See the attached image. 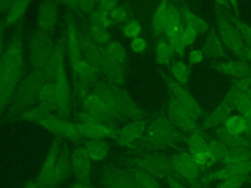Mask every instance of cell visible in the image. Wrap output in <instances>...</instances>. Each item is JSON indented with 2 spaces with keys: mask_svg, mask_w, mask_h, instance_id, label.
<instances>
[{
  "mask_svg": "<svg viewBox=\"0 0 251 188\" xmlns=\"http://www.w3.org/2000/svg\"><path fill=\"white\" fill-rule=\"evenodd\" d=\"M22 65V44L19 41H14L0 59V111L6 105L16 87Z\"/></svg>",
  "mask_w": 251,
  "mask_h": 188,
  "instance_id": "obj_1",
  "label": "cell"
},
{
  "mask_svg": "<svg viewBox=\"0 0 251 188\" xmlns=\"http://www.w3.org/2000/svg\"><path fill=\"white\" fill-rule=\"evenodd\" d=\"M47 70L57 89L58 102L56 110L61 116H65L70 112L71 92L65 69V50L62 45H58L53 49Z\"/></svg>",
  "mask_w": 251,
  "mask_h": 188,
  "instance_id": "obj_2",
  "label": "cell"
},
{
  "mask_svg": "<svg viewBox=\"0 0 251 188\" xmlns=\"http://www.w3.org/2000/svg\"><path fill=\"white\" fill-rule=\"evenodd\" d=\"M23 117L26 119L39 123L41 126L47 128L53 133L68 138L71 140H79L82 137L79 135L75 123H73L65 118L46 113L40 108H33L23 114Z\"/></svg>",
  "mask_w": 251,
  "mask_h": 188,
  "instance_id": "obj_3",
  "label": "cell"
},
{
  "mask_svg": "<svg viewBox=\"0 0 251 188\" xmlns=\"http://www.w3.org/2000/svg\"><path fill=\"white\" fill-rule=\"evenodd\" d=\"M68 55L75 75L85 84H93L96 82L97 71L93 70L83 59L80 46L79 34L74 23L68 25Z\"/></svg>",
  "mask_w": 251,
  "mask_h": 188,
  "instance_id": "obj_4",
  "label": "cell"
},
{
  "mask_svg": "<svg viewBox=\"0 0 251 188\" xmlns=\"http://www.w3.org/2000/svg\"><path fill=\"white\" fill-rule=\"evenodd\" d=\"M68 169V162L60 155L59 148L52 147L38 176V186L45 188L60 182L67 176Z\"/></svg>",
  "mask_w": 251,
  "mask_h": 188,
  "instance_id": "obj_5",
  "label": "cell"
},
{
  "mask_svg": "<svg viewBox=\"0 0 251 188\" xmlns=\"http://www.w3.org/2000/svg\"><path fill=\"white\" fill-rule=\"evenodd\" d=\"M94 93L103 98L118 114L122 113L131 118L138 116V109L136 105L124 89L114 85L106 86L104 84L97 83Z\"/></svg>",
  "mask_w": 251,
  "mask_h": 188,
  "instance_id": "obj_6",
  "label": "cell"
},
{
  "mask_svg": "<svg viewBox=\"0 0 251 188\" xmlns=\"http://www.w3.org/2000/svg\"><path fill=\"white\" fill-rule=\"evenodd\" d=\"M84 116L80 118V122L101 123L108 122L115 118L118 113L99 95L88 94L83 99Z\"/></svg>",
  "mask_w": 251,
  "mask_h": 188,
  "instance_id": "obj_7",
  "label": "cell"
},
{
  "mask_svg": "<svg viewBox=\"0 0 251 188\" xmlns=\"http://www.w3.org/2000/svg\"><path fill=\"white\" fill-rule=\"evenodd\" d=\"M29 51L34 69H46L50 62L53 49L45 32L40 31L32 38Z\"/></svg>",
  "mask_w": 251,
  "mask_h": 188,
  "instance_id": "obj_8",
  "label": "cell"
},
{
  "mask_svg": "<svg viewBox=\"0 0 251 188\" xmlns=\"http://www.w3.org/2000/svg\"><path fill=\"white\" fill-rule=\"evenodd\" d=\"M50 78L46 69H34L33 72L28 76L21 93V100L25 104H29L36 96H38L42 86L48 82Z\"/></svg>",
  "mask_w": 251,
  "mask_h": 188,
  "instance_id": "obj_9",
  "label": "cell"
},
{
  "mask_svg": "<svg viewBox=\"0 0 251 188\" xmlns=\"http://www.w3.org/2000/svg\"><path fill=\"white\" fill-rule=\"evenodd\" d=\"M79 46L84 61L97 72L101 70L103 49L90 36L79 35Z\"/></svg>",
  "mask_w": 251,
  "mask_h": 188,
  "instance_id": "obj_10",
  "label": "cell"
},
{
  "mask_svg": "<svg viewBox=\"0 0 251 188\" xmlns=\"http://www.w3.org/2000/svg\"><path fill=\"white\" fill-rule=\"evenodd\" d=\"M79 135L89 140H104L109 137H116L119 131L106 124L90 123V122H78L75 123Z\"/></svg>",
  "mask_w": 251,
  "mask_h": 188,
  "instance_id": "obj_11",
  "label": "cell"
},
{
  "mask_svg": "<svg viewBox=\"0 0 251 188\" xmlns=\"http://www.w3.org/2000/svg\"><path fill=\"white\" fill-rule=\"evenodd\" d=\"M90 161L91 159L88 157L83 147L75 150L71 159V166L78 178L85 179L89 175L91 169Z\"/></svg>",
  "mask_w": 251,
  "mask_h": 188,
  "instance_id": "obj_12",
  "label": "cell"
},
{
  "mask_svg": "<svg viewBox=\"0 0 251 188\" xmlns=\"http://www.w3.org/2000/svg\"><path fill=\"white\" fill-rule=\"evenodd\" d=\"M37 97L39 100L38 108H40L44 112L51 114L53 110L57 109V89L53 81L46 82L40 89Z\"/></svg>",
  "mask_w": 251,
  "mask_h": 188,
  "instance_id": "obj_13",
  "label": "cell"
},
{
  "mask_svg": "<svg viewBox=\"0 0 251 188\" xmlns=\"http://www.w3.org/2000/svg\"><path fill=\"white\" fill-rule=\"evenodd\" d=\"M105 182L110 188H139L133 176L121 169L109 171L105 176Z\"/></svg>",
  "mask_w": 251,
  "mask_h": 188,
  "instance_id": "obj_14",
  "label": "cell"
},
{
  "mask_svg": "<svg viewBox=\"0 0 251 188\" xmlns=\"http://www.w3.org/2000/svg\"><path fill=\"white\" fill-rule=\"evenodd\" d=\"M57 17V7L53 2L41 4L38 13V24L40 31L46 32L54 24Z\"/></svg>",
  "mask_w": 251,
  "mask_h": 188,
  "instance_id": "obj_15",
  "label": "cell"
},
{
  "mask_svg": "<svg viewBox=\"0 0 251 188\" xmlns=\"http://www.w3.org/2000/svg\"><path fill=\"white\" fill-rule=\"evenodd\" d=\"M142 125L139 121H133L126 125L122 130L119 131L117 140L122 145H130L133 143L141 134Z\"/></svg>",
  "mask_w": 251,
  "mask_h": 188,
  "instance_id": "obj_16",
  "label": "cell"
},
{
  "mask_svg": "<svg viewBox=\"0 0 251 188\" xmlns=\"http://www.w3.org/2000/svg\"><path fill=\"white\" fill-rule=\"evenodd\" d=\"M86 154L91 160H103L109 153V144L104 140H89L83 146Z\"/></svg>",
  "mask_w": 251,
  "mask_h": 188,
  "instance_id": "obj_17",
  "label": "cell"
},
{
  "mask_svg": "<svg viewBox=\"0 0 251 188\" xmlns=\"http://www.w3.org/2000/svg\"><path fill=\"white\" fill-rule=\"evenodd\" d=\"M177 168L182 175L188 179H193L197 174V164L193 157L183 155L179 158L177 163Z\"/></svg>",
  "mask_w": 251,
  "mask_h": 188,
  "instance_id": "obj_18",
  "label": "cell"
},
{
  "mask_svg": "<svg viewBox=\"0 0 251 188\" xmlns=\"http://www.w3.org/2000/svg\"><path fill=\"white\" fill-rule=\"evenodd\" d=\"M103 53L121 65L126 66V53L124 46L119 42H109L103 49Z\"/></svg>",
  "mask_w": 251,
  "mask_h": 188,
  "instance_id": "obj_19",
  "label": "cell"
},
{
  "mask_svg": "<svg viewBox=\"0 0 251 188\" xmlns=\"http://www.w3.org/2000/svg\"><path fill=\"white\" fill-rule=\"evenodd\" d=\"M27 7H28V2L26 1L14 2L9 9V12L7 15V23L12 24L15 22H17L25 12Z\"/></svg>",
  "mask_w": 251,
  "mask_h": 188,
  "instance_id": "obj_20",
  "label": "cell"
},
{
  "mask_svg": "<svg viewBox=\"0 0 251 188\" xmlns=\"http://www.w3.org/2000/svg\"><path fill=\"white\" fill-rule=\"evenodd\" d=\"M90 37L97 43V44H108V41L110 39V34L107 31V29L103 26H100L96 24L91 23V26L89 28Z\"/></svg>",
  "mask_w": 251,
  "mask_h": 188,
  "instance_id": "obj_21",
  "label": "cell"
},
{
  "mask_svg": "<svg viewBox=\"0 0 251 188\" xmlns=\"http://www.w3.org/2000/svg\"><path fill=\"white\" fill-rule=\"evenodd\" d=\"M168 10H169V7H167V5L165 3H163L158 7V9L155 13L153 24H154L155 30H157L158 32L165 30Z\"/></svg>",
  "mask_w": 251,
  "mask_h": 188,
  "instance_id": "obj_22",
  "label": "cell"
},
{
  "mask_svg": "<svg viewBox=\"0 0 251 188\" xmlns=\"http://www.w3.org/2000/svg\"><path fill=\"white\" fill-rule=\"evenodd\" d=\"M134 180L139 188H158L157 183L146 172L141 170H134L132 173Z\"/></svg>",
  "mask_w": 251,
  "mask_h": 188,
  "instance_id": "obj_23",
  "label": "cell"
},
{
  "mask_svg": "<svg viewBox=\"0 0 251 188\" xmlns=\"http://www.w3.org/2000/svg\"><path fill=\"white\" fill-rule=\"evenodd\" d=\"M245 126H246V121L240 117H232L226 121L227 130L233 134L242 132Z\"/></svg>",
  "mask_w": 251,
  "mask_h": 188,
  "instance_id": "obj_24",
  "label": "cell"
},
{
  "mask_svg": "<svg viewBox=\"0 0 251 188\" xmlns=\"http://www.w3.org/2000/svg\"><path fill=\"white\" fill-rule=\"evenodd\" d=\"M172 52H173V50L170 45H168L167 43H164V42L160 43L157 48L158 60L163 64L168 63L172 57Z\"/></svg>",
  "mask_w": 251,
  "mask_h": 188,
  "instance_id": "obj_25",
  "label": "cell"
},
{
  "mask_svg": "<svg viewBox=\"0 0 251 188\" xmlns=\"http://www.w3.org/2000/svg\"><path fill=\"white\" fill-rule=\"evenodd\" d=\"M140 25L136 21H130L128 23H126L124 26V33L126 37L134 39L136 37H138L139 33H140Z\"/></svg>",
  "mask_w": 251,
  "mask_h": 188,
  "instance_id": "obj_26",
  "label": "cell"
},
{
  "mask_svg": "<svg viewBox=\"0 0 251 188\" xmlns=\"http://www.w3.org/2000/svg\"><path fill=\"white\" fill-rule=\"evenodd\" d=\"M170 37L171 41V47L176 49V51L180 52L182 51L184 47V39H183V30L177 29L174 34H172Z\"/></svg>",
  "mask_w": 251,
  "mask_h": 188,
  "instance_id": "obj_27",
  "label": "cell"
},
{
  "mask_svg": "<svg viewBox=\"0 0 251 188\" xmlns=\"http://www.w3.org/2000/svg\"><path fill=\"white\" fill-rule=\"evenodd\" d=\"M244 181L245 178L243 176H234L224 180L220 188H239L244 183Z\"/></svg>",
  "mask_w": 251,
  "mask_h": 188,
  "instance_id": "obj_28",
  "label": "cell"
},
{
  "mask_svg": "<svg viewBox=\"0 0 251 188\" xmlns=\"http://www.w3.org/2000/svg\"><path fill=\"white\" fill-rule=\"evenodd\" d=\"M126 18V11L122 6L117 5L112 11H111V19L113 22L116 23H122Z\"/></svg>",
  "mask_w": 251,
  "mask_h": 188,
  "instance_id": "obj_29",
  "label": "cell"
},
{
  "mask_svg": "<svg viewBox=\"0 0 251 188\" xmlns=\"http://www.w3.org/2000/svg\"><path fill=\"white\" fill-rule=\"evenodd\" d=\"M173 72L175 76L180 81H184L187 77V70L183 64H180V63L175 64L173 67Z\"/></svg>",
  "mask_w": 251,
  "mask_h": 188,
  "instance_id": "obj_30",
  "label": "cell"
},
{
  "mask_svg": "<svg viewBox=\"0 0 251 188\" xmlns=\"http://www.w3.org/2000/svg\"><path fill=\"white\" fill-rule=\"evenodd\" d=\"M130 47L134 52H142L146 47V42L141 37H136L131 40Z\"/></svg>",
  "mask_w": 251,
  "mask_h": 188,
  "instance_id": "obj_31",
  "label": "cell"
},
{
  "mask_svg": "<svg viewBox=\"0 0 251 188\" xmlns=\"http://www.w3.org/2000/svg\"><path fill=\"white\" fill-rule=\"evenodd\" d=\"M196 36V29L195 27L189 25L185 30H183V39H184V44H190Z\"/></svg>",
  "mask_w": 251,
  "mask_h": 188,
  "instance_id": "obj_32",
  "label": "cell"
},
{
  "mask_svg": "<svg viewBox=\"0 0 251 188\" xmlns=\"http://www.w3.org/2000/svg\"><path fill=\"white\" fill-rule=\"evenodd\" d=\"M238 109L246 115H251V101L246 99H240L236 102Z\"/></svg>",
  "mask_w": 251,
  "mask_h": 188,
  "instance_id": "obj_33",
  "label": "cell"
},
{
  "mask_svg": "<svg viewBox=\"0 0 251 188\" xmlns=\"http://www.w3.org/2000/svg\"><path fill=\"white\" fill-rule=\"evenodd\" d=\"M70 4H74L77 8L83 10V11H91L94 7L95 3L92 1H76V2H69Z\"/></svg>",
  "mask_w": 251,
  "mask_h": 188,
  "instance_id": "obj_34",
  "label": "cell"
},
{
  "mask_svg": "<svg viewBox=\"0 0 251 188\" xmlns=\"http://www.w3.org/2000/svg\"><path fill=\"white\" fill-rule=\"evenodd\" d=\"M201 58H202V54H201V52H199V51H194V52H192L191 55H190V61H191L192 63L199 62V61L201 60Z\"/></svg>",
  "mask_w": 251,
  "mask_h": 188,
  "instance_id": "obj_35",
  "label": "cell"
},
{
  "mask_svg": "<svg viewBox=\"0 0 251 188\" xmlns=\"http://www.w3.org/2000/svg\"><path fill=\"white\" fill-rule=\"evenodd\" d=\"M3 50V26L0 23V54Z\"/></svg>",
  "mask_w": 251,
  "mask_h": 188,
  "instance_id": "obj_36",
  "label": "cell"
},
{
  "mask_svg": "<svg viewBox=\"0 0 251 188\" xmlns=\"http://www.w3.org/2000/svg\"><path fill=\"white\" fill-rule=\"evenodd\" d=\"M72 188H93L89 185H86V184H83V183H77L75 185H74Z\"/></svg>",
  "mask_w": 251,
  "mask_h": 188,
  "instance_id": "obj_37",
  "label": "cell"
},
{
  "mask_svg": "<svg viewBox=\"0 0 251 188\" xmlns=\"http://www.w3.org/2000/svg\"><path fill=\"white\" fill-rule=\"evenodd\" d=\"M25 188H37V185L34 183H28Z\"/></svg>",
  "mask_w": 251,
  "mask_h": 188,
  "instance_id": "obj_38",
  "label": "cell"
}]
</instances>
